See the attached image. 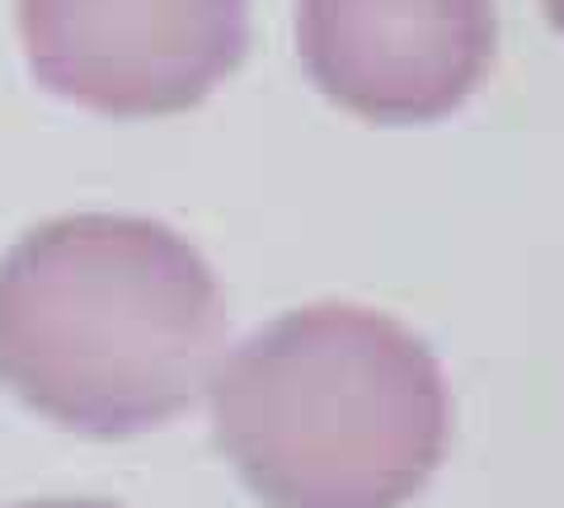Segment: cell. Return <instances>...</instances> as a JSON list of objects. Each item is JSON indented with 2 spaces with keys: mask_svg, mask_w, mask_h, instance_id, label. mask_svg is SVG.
Listing matches in <instances>:
<instances>
[{
  "mask_svg": "<svg viewBox=\"0 0 564 508\" xmlns=\"http://www.w3.org/2000/svg\"><path fill=\"white\" fill-rule=\"evenodd\" d=\"M494 43V0H296V52L321 95L386 128L456 114Z\"/></svg>",
  "mask_w": 564,
  "mask_h": 508,
  "instance_id": "obj_4",
  "label": "cell"
},
{
  "mask_svg": "<svg viewBox=\"0 0 564 508\" xmlns=\"http://www.w3.org/2000/svg\"><path fill=\"white\" fill-rule=\"evenodd\" d=\"M43 90L104 118H170L245 62L250 0H14Z\"/></svg>",
  "mask_w": 564,
  "mask_h": 508,
  "instance_id": "obj_3",
  "label": "cell"
},
{
  "mask_svg": "<svg viewBox=\"0 0 564 508\" xmlns=\"http://www.w3.org/2000/svg\"><path fill=\"white\" fill-rule=\"evenodd\" d=\"M541 6H545V14H551V24L564 33V0H541Z\"/></svg>",
  "mask_w": 564,
  "mask_h": 508,
  "instance_id": "obj_6",
  "label": "cell"
},
{
  "mask_svg": "<svg viewBox=\"0 0 564 508\" xmlns=\"http://www.w3.org/2000/svg\"><path fill=\"white\" fill-rule=\"evenodd\" d=\"M231 348L217 273L151 217L80 213L0 259V387L80 437H137L203 406Z\"/></svg>",
  "mask_w": 564,
  "mask_h": 508,
  "instance_id": "obj_1",
  "label": "cell"
},
{
  "mask_svg": "<svg viewBox=\"0 0 564 508\" xmlns=\"http://www.w3.org/2000/svg\"><path fill=\"white\" fill-rule=\"evenodd\" d=\"M20 508H113L99 499H39V504H20Z\"/></svg>",
  "mask_w": 564,
  "mask_h": 508,
  "instance_id": "obj_5",
  "label": "cell"
},
{
  "mask_svg": "<svg viewBox=\"0 0 564 508\" xmlns=\"http://www.w3.org/2000/svg\"><path fill=\"white\" fill-rule=\"evenodd\" d=\"M207 406L221 457L263 508H404L452 443L433 348L348 302L288 311L226 348Z\"/></svg>",
  "mask_w": 564,
  "mask_h": 508,
  "instance_id": "obj_2",
  "label": "cell"
}]
</instances>
